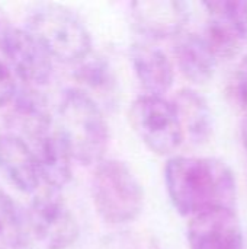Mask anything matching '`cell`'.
<instances>
[{"mask_svg":"<svg viewBox=\"0 0 247 249\" xmlns=\"http://www.w3.org/2000/svg\"><path fill=\"white\" fill-rule=\"evenodd\" d=\"M234 86H236V95L237 99L247 114V55H245L236 70V79H234Z\"/></svg>","mask_w":247,"mask_h":249,"instance_id":"cell-21","label":"cell"},{"mask_svg":"<svg viewBox=\"0 0 247 249\" xmlns=\"http://www.w3.org/2000/svg\"><path fill=\"white\" fill-rule=\"evenodd\" d=\"M208 20L204 38L217 58H233L239 54L243 42L236 26L224 15L207 9Z\"/></svg>","mask_w":247,"mask_h":249,"instance_id":"cell-16","label":"cell"},{"mask_svg":"<svg viewBox=\"0 0 247 249\" xmlns=\"http://www.w3.org/2000/svg\"><path fill=\"white\" fill-rule=\"evenodd\" d=\"M28 223L36 241L45 249H68L79 239V223L52 190L33 197L28 210Z\"/></svg>","mask_w":247,"mask_h":249,"instance_id":"cell-6","label":"cell"},{"mask_svg":"<svg viewBox=\"0 0 247 249\" xmlns=\"http://www.w3.org/2000/svg\"><path fill=\"white\" fill-rule=\"evenodd\" d=\"M130 123L144 146L159 156L172 155L185 134L172 101L157 95H141L130 108Z\"/></svg>","mask_w":247,"mask_h":249,"instance_id":"cell-5","label":"cell"},{"mask_svg":"<svg viewBox=\"0 0 247 249\" xmlns=\"http://www.w3.org/2000/svg\"><path fill=\"white\" fill-rule=\"evenodd\" d=\"M242 140H243V146L246 150V158H247V117L246 120L242 124Z\"/></svg>","mask_w":247,"mask_h":249,"instance_id":"cell-22","label":"cell"},{"mask_svg":"<svg viewBox=\"0 0 247 249\" xmlns=\"http://www.w3.org/2000/svg\"><path fill=\"white\" fill-rule=\"evenodd\" d=\"M191 249H246L234 209L218 207L191 217L186 232Z\"/></svg>","mask_w":247,"mask_h":249,"instance_id":"cell-8","label":"cell"},{"mask_svg":"<svg viewBox=\"0 0 247 249\" xmlns=\"http://www.w3.org/2000/svg\"><path fill=\"white\" fill-rule=\"evenodd\" d=\"M76 79L89 89L93 90H111L115 86V74L103 57L95 55L87 57L83 61H80L77 70H76Z\"/></svg>","mask_w":247,"mask_h":249,"instance_id":"cell-18","label":"cell"},{"mask_svg":"<svg viewBox=\"0 0 247 249\" xmlns=\"http://www.w3.org/2000/svg\"><path fill=\"white\" fill-rule=\"evenodd\" d=\"M13 102V115L17 125L32 139L52 127L45 99L33 88L17 89Z\"/></svg>","mask_w":247,"mask_h":249,"instance_id":"cell-15","label":"cell"},{"mask_svg":"<svg viewBox=\"0 0 247 249\" xmlns=\"http://www.w3.org/2000/svg\"><path fill=\"white\" fill-rule=\"evenodd\" d=\"M134 73L148 95L163 96L173 86L175 69L169 57L157 47L135 42L130 50Z\"/></svg>","mask_w":247,"mask_h":249,"instance_id":"cell-12","label":"cell"},{"mask_svg":"<svg viewBox=\"0 0 247 249\" xmlns=\"http://www.w3.org/2000/svg\"><path fill=\"white\" fill-rule=\"evenodd\" d=\"M28 31L51 58L61 63H80L90 55V32L80 18L64 6L41 4L35 7L28 16Z\"/></svg>","mask_w":247,"mask_h":249,"instance_id":"cell-4","label":"cell"},{"mask_svg":"<svg viewBox=\"0 0 247 249\" xmlns=\"http://www.w3.org/2000/svg\"><path fill=\"white\" fill-rule=\"evenodd\" d=\"M175 57L182 74L195 85H204L213 79L217 67V57L202 35L182 32L176 38Z\"/></svg>","mask_w":247,"mask_h":249,"instance_id":"cell-13","label":"cell"},{"mask_svg":"<svg viewBox=\"0 0 247 249\" xmlns=\"http://www.w3.org/2000/svg\"><path fill=\"white\" fill-rule=\"evenodd\" d=\"M0 171L23 193H33L39 187L35 153L17 134H0Z\"/></svg>","mask_w":247,"mask_h":249,"instance_id":"cell-11","label":"cell"},{"mask_svg":"<svg viewBox=\"0 0 247 249\" xmlns=\"http://www.w3.org/2000/svg\"><path fill=\"white\" fill-rule=\"evenodd\" d=\"M205 9L215 10L224 15L239 31L243 41L247 42V1L242 0H217L202 3Z\"/></svg>","mask_w":247,"mask_h":249,"instance_id":"cell-19","label":"cell"},{"mask_svg":"<svg viewBox=\"0 0 247 249\" xmlns=\"http://www.w3.org/2000/svg\"><path fill=\"white\" fill-rule=\"evenodd\" d=\"M33 140L41 181L52 191L66 187L73 177L71 162L74 159L60 131L51 127Z\"/></svg>","mask_w":247,"mask_h":249,"instance_id":"cell-10","label":"cell"},{"mask_svg":"<svg viewBox=\"0 0 247 249\" xmlns=\"http://www.w3.org/2000/svg\"><path fill=\"white\" fill-rule=\"evenodd\" d=\"M134 25L153 39L178 38L189 19L186 3L175 0H147L131 3Z\"/></svg>","mask_w":247,"mask_h":249,"instance_id":"cell-9","label":"cell"},{"mask_svg":"<svg viewBox=\"0 0 247 249\" xmlns=\"http://www.w3.org/2000/svg\"><path fill=\"white\" fill-rule=\"evenodd\" d=\"M16 93V76L9 67V64L4 61V58H0V107H4L12 102Z\"/></svg>","mask_w":247,"mask_h":249,"instance_id":"cell-20","label":"cell"},{"mask_svg":"<svg viewBox=\"0 0 247 249\" xmlns=\"http://www.w3.org/2000/svg\"><path fill=\"white\" fill-rule=\"evenodd\" d=\"M167 196L181 216L218 207L234 209L237 184L231 168L217 158L173 156L165 168Z\"/></svg>","mask_w":247,"mask_h":249,"instance_id":"cell-1","label":"cell"},{"mask_svg":"<svg viewBox=\"0 0 247 249\" xmlns=\"http://www.w3.org/2000/svg\"><path fill=\"white\" fill-rule=\"evenodd\" d=\"M0 50L15 76L29 88L42 86L51 79L52 58L28 29L3 26Z\"/></svg>","mask_w":247,"mask_h":249,"instance_id":"cell-7","label":"cell"},{"mask_svg":"<svg viewBox=\"0 0 247 249\" xmlns=\"http://www.w3.org/2000/svg\"><path fill=\"white\" fill-rule=\"evenodd\" d=\"M92 201L99 217L109 225L135 220L144 207V190L122 160L106 159L96 165L90 182Z\"/></svg>","mask_w":247,"mask_h":249,"instance_id":"cell-3","label":"cell"},{"mask_svg":"<svg viewBox=\"0 0 247 249\" xmlns=\"http://www.w3.org/2000/svg\"><path fill=\"white\" fill-rule=\"evenodd\" d=\"M57 130L80 165H98L109 143V127L95 99L82 89H67L58 105Z\"/></svg>","mask_w":247,"mask_h":249,"instance_id":"cell-2","label":"cell"},{"mask_svg":"<svg viewBox=\"0 0 247 249\" xmlns=\"http://www.w3.org/2000/svg\"><path fill=\"white\" fill-rule=\"evenodd\" d=\"M183 134L194 144L210 140L214 130V117L207 99L194 89H181L172 101Z\"/></svg>","mask_w":247,"mask_h":249,"instance_id":"cell-14","label":"cell"},{"mask_svg":"<svg viewBox=\"0 0 247 249\" xmlns=\"http://www.w3.org/2000/svg\"><path fill=\"white\" fill-rule=\"evenodd\" d=\"M26 242L25 223L13 198L0 187V249H19Z\"/></svg>","mask_w":247,"mask_h":249,"instance_id":"cell-17","label":"cell"}]
</instances>
